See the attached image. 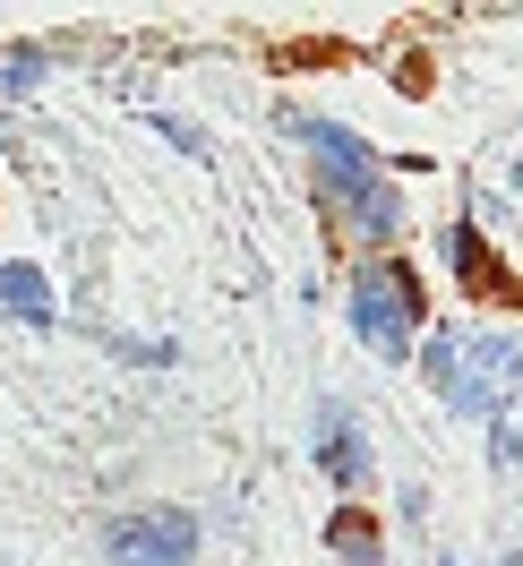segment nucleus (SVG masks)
Returning <instances> with one entry per match:
<instances>
[{"mask_svg":"<svg viewBox=\"0 0 523 566\" xmlns=\"http://www.w3.org/2000/svg\"><path fill=\"white\" fill-rule=\"evenodd\" d=\"M275 129L292 146H310V164H317L310 198H317V214H326V232L344 249H360V258H395L412 207H404V189H395L378 146L360 138V129H344V120H326V112H301V104H283Z\"/></svg>","mask_w":523,"mask_h":566,"instance_id":"nucleus-1","label":"nucleus"},{"mask_svg":"<svg viewBox=\"0 0 523 566\" xmlns=\"http://www.w3.org/2000/svg\"><path fill=\"white\" fill-rule=\"evenodd\" d=\"M344 326L360 335V353L386 360V369H412L420 344L438 335L429 326V275L412 258H360L344 283Z\"/></svg>","mask_w":523,"mask_h":566,"instance_id":"nucleus-2","label":"nucleus"},{"mask_svg":"<svg viewBox=\"0 0 523 566\" xmlns=\"http://www.w3.org/2000/svg\"><path fill=\"white\" fill-rule=\"evenodd\" d=\"M95 558L104 566H198L207 558V524L172 497H138V506L95 524Z\"/></svg>","mask_w":523,"mask_h":566,"instance_id":"nucleus-3","label":"nucleus"},{"mask_svg":"<svg viewBox=\"0 0 523 566\" xmlns=\"http://www.w3.org/2000/svg\"><path fill=\"white\" fill-rule=\"evenodd\" d=\"M310 472L335 490V506H360V490L378 481V447H369V429H360V412L344 395L310 403Z\"/></svg>","mask_w":523,"mask_h":566,"instance_id":"nucleus-4","label":"nucleus"},{"mask_svg":"<svg viewBox=\"0 0 523 566\" xmlns=\"http://www.w3.org/2000/svg\"><path fill=\"white\" fill-rule=\"evenodd\" d=\"M0 310L27 326V335H52V326H61V292H52V275H43V266L9 258V266H0Z\"/></svg>","mask_w":523,"mask_h":566,"instance_id":"nucleus-5","label":"nucleus"},{"mask_svg":"<svg viewBox=\"0 0 523 566\" xmlns=\"http://www.w3.org/2000/svg\"><path fill=\"white\" fill-rule=\"evenodd\" d=\"M463 369L515 395V378H523V326H472V335H463Z\"/></svg>","mask_w":523,"mask_h":566,"instance_id":"nucleus-6","label":"nucleus"},{"mask_svg":"<svg viewBox=\"0 0 523 566\" xmlns=\"http://www.w3.org/2000/svg\"><path fill=\"white\" fill-rule=\"evenodd\" d=\"M438 258H447L454 283H472V292H489V283H498V249H489L481 214H454L447 232H438Z\"/></svg>","mask_w":523,"mask_h":566,"instance_id":"nucleus-7","label":"nucleus"},{"mask_svg":"<svg viewBox=\"0 0 523 566\" xmlns=\"http://www.w3.org/2000/svg\"><path fill=\"white\" fill-rule=\"evenodd\" d=\"M326 549L344 566H386V532H378L369 506H335V515H326Z\"/></svg>","mask_w":523,"mask_h":566,"instance_id":"nucleus-8","label":"nucleus"},{"mask_svg":"<svg viewBox=\"0 0 523 566\" xmlns=\"http://www.w3.org/2000/svg\"><path fill=\"white\" fill-rule=\"evenodd\" d=\"M412 369H420V378H429V395L447 403V395L463 387V335H454V326H438V335L420 344V360H412Z\"/></svg>","mask_w":523,"mask_h":566,"instance_id":"nucleus-9","label":"nucleus"},{"mask_svg":"<svg viewBox=\"0 0 523 566\" xmlns=\"http://www.w3.org/2000/svg\"><path fill=\"white\" fill-rule=\"evenodd\" d=\"M86 335H95L112 360H138V369H172L180 360V344H138V335H121V326H86Z\"/></svg>","mask_w":523,"mask_h":566,"instance_id":"nucleus-10","label":"nucleus"},{"mask_svg":"<svg viewBox=\"0 0 523 566\" xmlns=\"http://www.w3.org/2000/svg\"><path fill=\"white\" fill-rule=\"evenodd\" d=\"M155 129H164V146H172V155H189V164H207V155H215L207 129H198V120H180V112H155Z\"/></svg>","mask_w":523,"mask_h":566,"instance_id":"nucleus-11","label":"nucleus"},{"mask_svg":"<svg viewBox=\"0 0 523 566\" xmlns=\"http://www.w3.org/2000/svg\"><path fill=\"white\" fill-rule=\"evenodd\" d=\"M43 70H52L43 52H9V61H0V95H35V86H43Z\"/></svg>","mask_w":523,"mask_h":566,"instance_id":"nucleus-12","label":"nucleus"},{"mask_svg":"<svg viewBox=\"0 0 523 566\" xmlns=\"http://www.w3.org/2000/svg\"><path fill=\"white\" fill-rule=\"evenodd\" d=\"M523 463V429L515 421H489V472H515Z\"/></svg>","mask_w":523,"mask_h":566,"instance_id":"nucleus-13","label":"nucleus"},{"mask_svg":"<svg viewBox=\"0 0 523 566\" xmlns=\"http://www.w3.org/2000/svg\"><path fill=\"white\" fill-rule=\"evenodd\" d=\"M395 524H404V532L429 524V490H420V481H404V490H395Z\"/></svg>","mask_w":523,"mask_h":566,"instance_id":"nucleus-14","label":"nucleus"},{"mask_svg":"<svg viewBox=\"0 0 523 566\" xmlns=\"http://www.w3.org/2000/svg\"><path fill=\"white\" fill-rule=\"evenodd\" d=\"M506 189H515V198H523V155H515V164H506Z\"/></svg>","mask_w":523,"mask_h":566,"instance_id":"nucleus-15","label":"nucleus"},{"mask_svg":"<svg viewBox=\"0 0 523 566\" xmlns=\"http://www.w3.org/2000/svg\"><path fill=\"white\" fill-rule=\"evenodd\" d=\"M498 566H523V558H515V549H498Z\"/></svg>","mask_w":523,"mask_h":566,"instance_id":"nucleus-16","label":"nucleus"},{"mask_svg":"<svg viewBox=\"0 0 523 566\" xmlns=\"http://www.w3.org/2000/svg\"><path fill=\"white\" fill-rule=\"evenodd\" d=\"M438 566H463V558H438Z\"/></svg>","mask_w":523,"mask_h":566,"instance_id":"nucleus-17","label":"nucleus"},{"mask_svg":"<svg viewBox=\"0 0 523 566\" xmlns=\"http://www.w3.org/2000/svg\"><path fill=\"white\" fill-rule=\"evenodd\" d=\"M0 566H9V558H0Z\"/></svg>","mask_w":523,"mask_h":566,"instance_id":"nucleus-18","label":"nucleus"}]
</instances>
